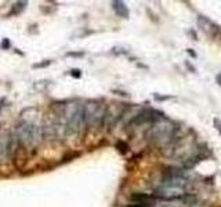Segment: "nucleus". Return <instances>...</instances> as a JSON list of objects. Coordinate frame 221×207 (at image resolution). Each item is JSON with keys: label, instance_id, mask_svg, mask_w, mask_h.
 <instances>
[{"label": "nucleus", "instance_id": "obj_1", "mask_svg": "<svg viewBox=\"0 0 221 207\" xmlns=\"http://www.w3.org/2000/svg\"><path fill=\"white\" fill-rule=\"evenodd\" d=\"M174 131H176V129H174L173 121L165 117H159L156 121L152 123V127L147 133V138L155 145L166 148L173 142Z\"/></svg>", "mask_w": 221, "mask_h": 207}, {"label": "nucleus", "instance_id": "obj_2", "mask_svg": "<svg viewBox=\"0 0 221 207\" xmlns=\"http://www.w3.org/2000/svg\"><path fill=\"white\" fill-rule=\"evenodd\" d=\"M15 137L24 146H35L43 140V129L35 123L22 121L15 129Z\"/></svg>", "mask_w": 221, "mask_h": 207}, {"label": "nucleus", "instance_id": "obj_3", "mask_svg": "<svg viewBox=\"0 0 221 207\" xmlns=\"http://www.w3.org/2000/svg\"><path fill=\"white\" fill-rule=\"evenodd\" d=\"M64 115L67 120V129L68 133L77 134L80 133L86 126L84 115H83V106L79 104H68L64 106Z\"/></svg>", "mask_w": 221, "mask_h": 207}, {"label": "nucleus", "instance_id": "obj_4", "mask_svg": "<svg viewBox=\"0 0 221 207\" xmlns=\"http://www.w3.org/2000/svg\"><path fill=\"white\" fill-rule=\"evenodd\" d=\"M105 112H107V108L102 104L97 102V101H90L83 106V115H84V121L86 126L88 127H100L104 123L105 119Z\"/></svg>", "mask_w": 221, "mask_h": 207}, {"label": "nucleus", "instance_id": "obj_5", "mask_svg": "<svg viewBox=\"0 0 221 207\" xmlns=\"http://www.w3.org/2000/svg\"><path fill=\"white\" fill-rule=\"evenodd\" d=\"M13 152H15L14 149V141L13 135L8 131H4L0 134V159L8 157Z\"/></svg>", "mask_w": 221, "mask_h": 207}, {"label": "nucleus", "instance_id": "obj_6", "mask_svg": "<svg viewBox=\"0 0 221 207\" xmlns=\"http://www.w3.org/2000/svg\"><path fill=\"white\" fill-rule=\"evenodd\" d=\"M198 25H199V28L206 33V35L211 36V38H217V36H219V33L221 32L220 26H217V25L213 24V22H211L209 18L202 17V15L198 17Z\"/></svg>", "mask_w": 221, "mask_h": 207}, {"label": "nucleus", "instance_id": "obj_7", "mask_svg": "<svg viewBox=\"0 0 221 207\" xmlns=\"http://www.w3.org/2000/svg\"><path fill=\"white\" fill-rule=\"evenodd\" d=\"M112 6H113V10L116 11L117 15L123 17V18H127L129 17V10H127V7L125 6L123 2H113Z\"/></svg>", "mask_w": 221, "mask_h": 207}, {"label": "nucleus", "instance_id": "obj_8", "mask_svg": "<svg viewBox=\"0 0 221 207\" xmlns=\"http://www.w3.org/2000/svg\"><path fill=\"white\" fill-rule=\"evenodd\" d=\"M130 199L133 200L134 203H144V205H147V203L152 202V197L149 196L147 193H140V192H136V193H133L130 196Z\"/></svg>", "mask_w": 221, "mask_h": 207}, {"label": "nucleus", "instance_id": "obj_9", "mask_svg": "<svg viewBox=\"0 0 221 207\" xmlns=\"http://www.w3.org/2000/svg\"><path fill=\"white\" fill-rule=\"evenodd\" d=\"M116 146H117V148H120V152H122V153H125L126 149H127L126 144H123V142H117V144H116Z\"/></svg>", "mask_w": 221, "mask_h": 207}, {"label": "nucleus", "instance_id": "obj_10", "mask_svg": "<svg viewBox=\"0 0 221 207\" xmlns=\"http://www.w3.org/2000/svg\"><path fill=\"white\" fill-rule=\"evenodd\" d=\"M127 207H148V205H144V203H131Z\"/></svg>", "mask_w": 221, "mask_h": 207}, {"label": "nucleus", "instance_id": "obj_11", "mask_svg": "<svg viewBox=\"0 0 221 207\" xmlns=\"http://www.w3.org/2000/svg\"><path fill=\"white\" fill-rule=\"evenodd\" d=\"M72 76H75V78H80V70H77V69H73L72 72Z\"/></svg>", "mask_w": 221, "mask_h": 207}, {"label": "nucleus", "instance_id": "obj_12", "mask_svg": "<svg viewBox=\"0 0 221 207\" xmlns=\"http://www.w3.org/2000/svg\"><path fill=\"white\" fill-rule=\"evenodd\" d=\"M214 124H216V129H219V130H220V133H221V123H220V120L214 119Z\"/></svg>", "mask_w": 221, "mask_h": 207}, {"label": "nucleus", "instance_id": "obj_13", "mask_svg": "<svg viewBox=\"0 0 221 207\" xmlns=\"http://www.w3.org/2000/svg\"><path fill=\"white\" fill-rule=\"evenodd\" d=\"M217 83H219L221 87V75H217Z\"/></svg>", "mask_w": 221, "mask_h": 207}, {"label": "nucleus", "instance_id": "obj_14", "mask_svg": "<svg viewBox=\"0 0 221 207\" xmlns=\"http://www.w3.org/2000/svg\"><path fill=\"white\" fill-rule=\"evenodd\" d=\"M188 53H189V54H191V55H192V57H196V54H195L194 51H192V50H191V49H188Z\"/></svg>", "mask_w": 221, "mask_h": 207}]
</instances>
